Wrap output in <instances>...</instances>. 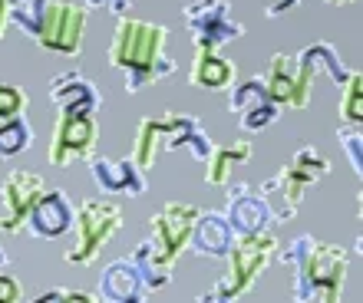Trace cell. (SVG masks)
I'll use <instances>...</instances> for the list:
<instances>
[{"instance_id": "obj_1", "label": "cell", "mask_w": 363, "mask_h": 303, "mask_svg": "<svg viewBox=\"0 0 363 303\" xmlns=\"http://www.w3.org/2000/svg\"><path fill=\"white\" fill-rule=\"evenodd\" d=\"M169 37H172L169 27L155 23V20H139L119 13V23H116L113 40H109V67L123 69L125 93L129 96L175 76L179 63L165 53Z\"/></svg>"}, {"instance_id": "obj_2", "label": "cell", "mask_w": 363, "mask_h": 303, "mask_svg": "<svg viewBox=\"0 0 363 303\" xmlns=\"http://www.w3.org/2000/svg\"><path fill=\"white\" fill-rule=\"evenodd\" d=\"M277 261L291 267V294L301 303H337L344 294L350 251L327 241H317L314 234L294 237L284 251H277Z\"/></svg>"}, {"instance_id": "obj_3", "label": "cell", "mask_w": 363, "mask_h": 303, "mask_svg": "<svg viewBox=\"0 0 363 303\" xmlns=\"http://www.w3.org/2000/svg\"><path fill=\"white\" fill-rule=\"evenodd\" d=\"M162 149L165 152L189 149L195 161H205L211 155V149H215V142L205 132V125L189 113H165V115H155V119H143L139 129H135L133 155L129 159L143 171H149Z\"/></svg>"}, {"instance_id": "obj_4", "label": "cell", "mask_w": 363, "mask_h": 303, "mask_svg": "<svg viewBox=\"0 0 363 303\" xmlns=\"http://www.w3.org/2000/svg\"><path fill=\"white\" fill-rule=\"evenodd\" d=\"M334 171L330 159H324L314 145H301V149L291 155L284 168L271 175L264 185H261V195L268 201L271 208V218L277 224H284V221H294L297 211H301V201H304V191L311 185H317L320 178H327Z\"/></svg>"}, {"instance_id": "obj_5", "label": "cell", "mask_w": 363, "mask_h": 303, "mask_svg": "<svg viewBox=\"0 0 363 303\" xmlns=\"http://www.w3.org/2000/svg\"><path fill=\"white\" fill-rule=\"evenodd\" d=\"M277 237L271 231H258V234H238L231 244L228 257H225V277L211 287L208 294H201L199 300L215 303V300H241L251 294V287L261 280V274L268 270V264L277 254Z\"/></svg>"}, {"instance_id": "obj_6", "label": "cell", "mask_w": 363, "mask_h": 303, "mask_svg": "<svg viewBox=\"0 0 363 303\" xmlns=\"http://www.w3.org/2000/svg\"><path fill=\"white\" fill-rule=\"evenodd\" d=\"M123 211L116 201L106 198H86L77 205V218H73V231H77V241L69 247L67 264L69 267H89L96 257L103 254V247L113 241L119 231H123Z\"/></svg>"}, {"instance_id": "obj_7", "label": "cell", "mask_w": 363, "mask_h": 303, "mask_svg": "<svg viewBox=\"0 0 363 303\" xmlns=\"http://www.w3.org/2000/svg\"><path fill=\"white\" fill-rule=\"evenodd\" d=\"M195 50H221L245 37V23L231 13V0H191L182 10Z\"/></svg>"}, {"instance_id": "obj_8", "label": "cell", "mask_w": 363, "mask_h": 303, "mask_svg": "<svg viewBox=\"0 0 363 303\" xmlns=\"http://www.w3.org/2000/svg\"><path fill=\"white\" fill-rule=\"evenodd\" d=\"M86 7L79 4H69V0H50L47 13L40 20L37 30V43L40 50L47 53H57V57H69L77 59L83 53V37H86Z\"/></svg>"}, {"instance_id": "obj_9", "label": "cell", "mask_w": 363, "mask_h": 303, "mask_svg": "<svg viewBox=\"0 0 363 303\" xmlns=\"http://www.w3.org/2000/svg\"><path fill=\"white\" fill-rule=\"evenodd\" d=\"M99 145V119L93 113H60L53 122L47 161L53 168H67L73 161H86Z\"/></svg>"}, {"instance_id": "obj_10", "label": "cell", "mask_w": 363, "mask_h": 303, "mask_svg": "<svg viewBox=\"0 0 363 303\" xmlns=\"http://www.w3.org/2000/svg\"><path fill=\"white\" fill-rule=\"evenodd\" d=\"M199 218V208L189 205V201H165L162 208L155 211V218L149 221V237H152L155 251L165 264L175 270L179 257L189 251V237L191 227Z\"/></svg>"}, {"instance_id": "obj_11", "label": "cell", "mask_w": 363, "mask_h": 303, "mask_svg": "<svg viewBox=\"0 0 363 303\" xmlns=\"http://www.w3.org/2000/svg\"><path fill=\"white\" fill-rule=\"evenodd\" d=\"M228 109L238 115L241 132H264L281 119V105L271 99L268 86H264V76H251V79H235L228 86Z\"/></svg>"}, {"instance_id": "obj_12", "label": "cell", "mask_w": 363, "mask_h": 303, "mask_svg": "<svg viewBox=\"0 0 363 303\" xmlns=\"http://www.w3.org/2000/svg\"><path fill=\"white\" fill-rule=\"evenodd\" d=\"M47 191V181L37 171L13 168L0 185V234H20L27 224L33 201Z\"/></svg>"}, {"instance_id": "obj_13", "label": "cell", "mask_w": 363, "mask_h": 303, "mask_svg": "<svg viewBox=\"0 0 363 303\" xmlns=\"http://www.w3.org/2000/svg\"><path fill=\"white\" fill-rule=\"evenodd\" d=\"M73 218H77V205L69 201L67 191L47 188L33 201L23 231H30L37 241H57V237H63L73 227Z\"/></svg>"}, {"instance_id": "obj_14", "label": "cell", "mask_w": 363, "mask_h": 303, "mask_svg": "<svg viewBox=\"0 0 363 303\" xmlns=\"http://www.w3.org/2000/svg\"><path fill=\"white\" fill-rule=\"evenodd\" d=\"M294 59H297V93H301L304 105H311V89H314L317 76H327L334 86H340L347 79V73H350L344 67L340 53H337V47L324 43V40H317V43L304 47L301 53H294Z\"/></svg>"}, {"instance_id": "obj_15", "label": "cell", "mask_w": 363, "mask_h": 303, "mask_svg": "<svg viewBox=\"0 0 363 303\" xmlns=\"http://www.w3.org/2000/svg\"><path fill=\"white\" fill-rule=\"evenodd\" d=\"M89 161V175L106 195H125V198H139L149 191L145 171L135 165L133 159H106V155H93Z\"/></svg>"}, {"instance_id": "obj_16", "label": "cell", "mask_w": 363, "mask_h": 303, "mask_svg": "<svg viewBox=\"0 0 363 303\" xmlns=\"http://www.w3.org/2000/svg\"><path fill=\"white\" fill-rule=\"evenodd\" d=\"M47 89H50L53 105H57V113H93L96 115L103 109V93L79 69H67V73L53 76Z\"/></svg>"}, {"instance_id": "obj_17", "label": "cell", "mask_w": 363, "mask_h": 303, "mask_svg": "<svg viewBox=\"0 0 363 303\" xmlns=\"http://www.w3.org/2000/svg\"><path fill=\"white\" fill-rule=\"evenodd\" d=\"M225 218L235 227V234H258L271 227V208L264 195L251 185H235L228 191V205H225Z\"/></svg>"}, {"instance_id": "obj_18", "label": "cell", "mask_w": 363, "mask_h": 303, "mask_svg": "<svg viewBox=\"0 0 363 303\" xmlns=\"http://www.w3.org/2000/svg\"><path fill=\"white\" fill-rule=\"evenodd\" d=\"M235 227L228 224L225 211H199L195 227L189 237V251L191 254L205 257V261H225L235 244Z\"/></svg>"}, {"instance_id": "obj_19", "label": "cell", "mask_w": 363, "mask_h": 303, "mask_svg": "<svg viewBox=\"0 0 363 303\" xmlns=\"http://www.w3.org/2000/svg\"><path fill=\"white\" fill-rule=\"evenodd\" d=\"M96 297L106 303H139L149 297V290H145L143 277H139V270L133 267V261H129V257H119L113 264H106Z\"/></svg>"}, {"instance_id": "obj_20", "label": "cell", "mask_w": 363, "mask_h": 303, "mask_svg": "<svg viewBox=\"0 0 363 303\" xmlns=\"http://www.w3.org/2000/svg\"><path fill=\"white\" fill-rule=\"evenodd\" d=\"M238 79V63L221 57L218 50H195L189 69V83L195 89H208V93H225L231 83Z\"/></svg>"}, {"instance_id": "obj_21", "label": "cell", "mask_w": 363, "mask_h": 303, "mask_svg": "<svg viewBox=\"0 0 363 303\" xmlns=\"http://www.w3.org/2000/svg\"><path fill=\"white\" fill-rule=\"evenodd\" d=\"M264 86L281 109H307L297 93V59L294 53H274L264 69Z\"/></svg>"}, {"instance_id": "obj_22", "label": "cell", "mask_w": 363, "mask_h": 303, "mask_svg": "<svg viewBox=\"0 0 363 303\" xmlns=\"http://www.w3.org/2000/svg\"><path fill=\"white\" fill-rule=\"evenodd\" d=\"M251 155H255V149H251V142H245V139L215 145L211 155L205 159V185L225 188V181L235 175V168H241L245 161H251Z\"/></svg>"}, {"instance_id": "obj_23", "label": "cell", "mask_w": 363, "mask_h": 303, "mask_svg": "<svg viewBox=\"0 0 363 303\" xmlns=\"http://www.w3.org/2000/svg\"><path fill=\"white\" fill-rule=\"evenodd\" d=\"M129 261H133V267L139 270V277H143V284H145V290H149V294H155V290H162V287L172 284V267L159 257V251H155V244H152V237L139 241V244L133 247Z\"/></svg>"}, {"instance_id": "obj_24", "label": "cell", "mask_w": 363, "mask_h": 303, "mask_svg": "<svg viewBox=\"0 0 363 303\" xmlns=\"http://www.w3.org/2000/svg\"><path fill=\"white\" fill-rule=\"evenodd\" d=\"M50 0H7V17H10V27H17L23 37L37 40V30H40V20L47 13Z\"/></svg>"}, {"instance_id": "obj_25", "label": "cell", "mask_w": 363, "mask_h": 303, "mask_svg": "<svg viewBox=\"0 0 363 303\" xmlns=\"http://www.w3.org/2000/svg\"><path fill=\"white\" fill-rule=\"evenodd\" d=\"M340 122L344 125H360L363 122V73L360 69H350L347 79L340 83Z\"/></svg>"}, {"instance_id": "obj_26", "label": "cell", "mask_w": 363, "mask_h": 303, "mask_svg": "<svg viewBox=\"0 0 363 303\" xmlns=\"http://www.w3.org/2000/svg\"><path fill=\"white\" fill-rule=\"evenodd\" d=\"M33 145V129L27 115H13L7 122H0V159H13Z\"/></svg>"}, {"instance_id": "obj_27", "label": "cell", "mask_w": 363, "mask_h": 303, "mask_svg": "<svg viewBox=\"0 0 363 303\" xmlns=\"http://www.w3.org/2000/svg\"><path fill=\"white\" fill-rule=\"evenodd\" d=\"M27 105H30V96L23 86L0 79V122H7L13 115H27Z\"/></svg>"}, {"instance_id": "obj_28", "label": "cell", "mask_w": 363, "mask_h": 303, "mask_svg": "<svg viewBox=\"0 0 363 303\" xmlns=\"http://www.w3.org/2000/svg\"><path fill=\"white\" fill-rule=\"evenodd\" d=\"M337 139H340V149L347 152V161H350L354 175L360 178V171H363V135H360V125H340V129H337Z\"/></svg>"}, {"instance_id": "obj_29", "label": "cell", "mask_w": 363, "mask_h": 303, "mask_svg": "<svg viewBox=\"0 0 363 303\" xmlns=\"http://www.w3.org/2000/svg\"><path fill=\"white\" fill-rule=\"evenodd\" d=\"M23 300V284L13 274H7V267L0 270V303H17Z\"/></svg>"}, {"instance_id": "obj_30", "label": "cell", "mask_w": 363, "mask_h": 303, "mask_svg": "<svg viewBox=\"0 0 363 303\" xmlns=\"http://www.w3.org/2000/svg\"><path fill=\"white\" fill-rule=\"evenodd\" d=\"M83 7L86 10H106V13H125V10L133 7V0H83Z\"/></svg>"}, {"instance_id": "obj_31", "label": "cell", "mask_w": 363, "mask_h": 303, "mask_svg": "<svg viewBox=\"0 0 363 303\" xmlns=\"http://www.w3.org/2000/svg\"><path fill=\"white\" fill-rule=\"evenodd\" d=\"M301 0H264V17H284V13H291V10L297 7Z\"/></svg>"}, {"instance_id": "obj_32", "label": "cell", "mask_w": 363, "mask_h": 303, "mask_svg": "<svg viewBox=\"0 0 363 303\" xmlns=\"http://www.w3.org/2000/svg\"><path fill=\"white\" fill-rule=\"evenodd\" d=\"M10 30V17H7V0H0V40L7 37Z\"/></svg>"}, {"instance_id": "obj_33", "label": "cell", "mask_w": 363, "mask_h": 303, "mask_svg": "<svg viewBox=\"0 0 363 303\" xmlns=\"http://www.w3.org/2000/svg\"><path fill=\"white\" fill-rule=\"evenodd\" d=\"M324 4H330V7H347V4H357V0H324Z\"/></svg>"}, {"instance_id": "obj_34", "label": "cell", "mask_w": 363, "mask_h": 303, "mask_svg": "<svg viewBox=\"0 0 363 303\" xmlns=\"http://www.w3.org/2000/svg\"><path fill=\"white\" fill-rule=\"evenodd\" d=\"M7 264H10V261H7V251H4V244H0V270H4Z\"/></svg>"}]
</instances>
